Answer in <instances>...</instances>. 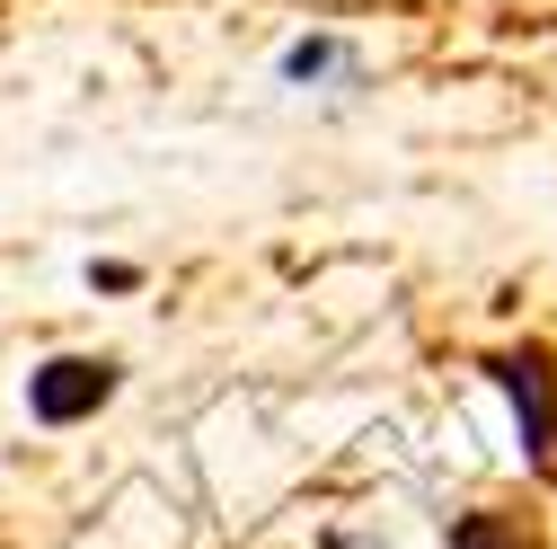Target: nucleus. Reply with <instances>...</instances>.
I'll return each instance as SVG.
<instances>
[{
  "instance_id": "obj_4",
  "label": "nucleus",
  "mask_w": 557,
  "mask_h": 549,
  "mask_svg": "<svg viewBox=\"0 0 557 549\" xmlns=\"http://www.w3.org/2000/svg\"><path fill=\"white\" fill-rule=\"evenodd\" d=\"M284 81H355V53L336 36H301V45H284Z\"/></svg>"
},
{
  "instance_id": "obj_5",
  "label": "nucleus",
  "mask_w": 557,
  "mask_h": 549,
  "mask_svg": "<svg viewBox=\"0 0 557 549\" xmlns=\"http://www.w3.org/2000/svg\"><path fill=\"white\" fill-rule=\"evenodd\" d=\"M133 284H143V266H124V257L89 266V293H133Z\"/></svg>"
},
{
  "instance_id": "obj_3",
  "label": "nucleus",
  "mask_w": 557,
  "mask_h": 549,
  "mask_svg": "<svg viewBox=\"0 0 557 549\" xmlns=\"http://www.w3.org/2000/svg\"><path fill=\"white\" fill-rule=\"evenodd\" d=\"M451 549H548V540H540V523L486 505V514H460V523H451Z\"/></svg>"
},
{
  "instance_id": "obj_1",
  "label": "nucleus",
  "mask_w": 557,
  "mask_h": 549,
  "mask_svg": "<svg viewBox=\"0 0 557 549\" xmlns=\"http://www.w3.org/2000/svg\"><path fill=\"white\" fill-rule=\"evenodd\" d=\"M486 381H496V390L513 399V417H522V461H531V478H557V355L540 346V337H522V346L486 355Z\"/></svg>"
},
{
  "instance_id": "obj_2",
  "label": "nucleus",
  "mask_w": 557,
  "mask_h": 549,
  "mask_svg": "<svg viewBox=\"0 0 557 549\" xmlns=\"http://www.w3.org/2000/svg\"><path fill=\"white\" fill-rule=\"evenodd\" d=\"M124 390V364L115 355H45L27 373V417L36 426H81Z\"/></svg>"
}]
</instances>
